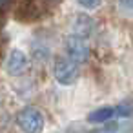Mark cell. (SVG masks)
I'll return each instance as SVG.
<instances>
[{
	"label": "cell",
	"instance_id": "6da1fadb",
	"mask_svg": "<svg viewBox=\"0 0 133 133\" xmlns=\"http://www.w3.org/2000/svg\"><path fill=\"white\" fill-rule=\"evenodd\" d=\"M53 75H55V78H57L58 84L71 86V84H75L78 80V75H80L78 64L73 62L68 57H58L55 60V66H53Z\"/></svg>",
	"mask_w": 133,
	"mask_h": 133
},
{
	"label": "cell",
	"instance_id": "7a4b0ae2",
	"mask_svg": "<svg viewBox=\"0 0 133 133\" xmlns=\"http://www.w3.org/2000/svg\"><path fill=\"white\" fill-rule=\"evenodd\" d=\"M17 126L24 133H42L44 129V117L37 108H24L17 113Z\"/></svg>",
	"mask_w": 133,
	"mask_h": 133
},
{
	"label": "cell",
	"instance_id": "3957f363",
	"mask_svg": "<svg viewBox=\"0 0 133 133\" xmlns=\"http://www.w3.org/2000/svg\"><path fill=\"white\" fill-rule=\"evenodd\" d=\"M66 53H68V58H71L77 64L88 62V58H89V48H88L86 38H80L77 35H69L66 38Z\"/></svg>",
	"mask_w": 133,
	"mask_h": 133
},
{
	"label": "cell",
	"instance_id": "277c9868",
	"mask_svg": "<svg viewBox=\"0 0 133 133\" xmlns=\"http://www.w3.org/2000/svg\"><path fill=\"white\" fill-rule=\"evenodd\" d=\"M26 68H28V57H26V53L20 51V49H13L9 53L8 60H6V71L9 75H20V73L26 71Z\"/></svg>",
	"mask_w": 133,
	"mask_h": 133
},
{
	"label": "cell",
	"instance_id": "5b68a950",
	"mask_svg": "<svg viewBox=\"0 0 133 133\" xmlns=\"http://www.w3.org/2000/svg\"><path fill=\"white\" fill-rule=\"evenodd\" d=\"M73 33L71 35H77V37H80V38H88L91 33H93V28H95V22H93V18L89 17V15H86V13H78L77 17H75V20H73Z\"/></svg>",
	"mask_w": 133,
	"mask_h": 133
},
{
	"label": "cell",
	"instance_id": "8992f818",
	"mask_svg": "<svg viewBox=\"0 0 133 133\" xmlns=\"http://www.w3.org/2000/svg\"><path fill=\"white\" fill-rule=\"evenodd\" d=\"M113 117H117V109L111 108V106H102V108L91 111L88 115V120L93 122V124H106V122L113 120Z\"/></svg>",
	"mask_w": 133,
	"mask_h": 133
},
{
	"label": "cell",
	"instance_id": "52a82bcc",
	"mask_svg": "<svg viewBox=\"0 0 133 133\" xmlns=\"http://www.w3.org/2000/svg\"><path fill=\"white\" fill-rule=\"evenodd\" d=\"M115 109H117V117H129L133 111V106H131V102H122Z\"/></svg>",
	"mask_w": 133,
	"mask_h": 133
},
{
	"label": "cell",
	"instance_id": "ba28073f",
	"mask_svg": "<svg viewBox=\"0 0 133 133\" xmlns=\"http://www.w3.org/2000/svg\"><path fill=\"white\" fill-rule=\"evenodd\" d=\"M118 9L124 15H133V0H118Z\"/></svg>",
	"mask_w": 133,
	"mask_h": 133
},
{
	"label": "cell",
	"instance_id": "9c48e42d",
	"mask_svg": "<svg viewBox=\"0 0 133 133\" xmlns=\"http://www.w3.org/2000/svg\"><path fill=\"white\" fill-rule=\"evenodd\" d=\"M77 2H78L84 9H97V8L102 4V0H77Z\"/></svg>",
	"mask_w": 133,
	"mask_h": 133
},
{
	"label": "cell",
	"instance_id": "30bf717a",
	"mask_svg": "<svg viewBox=\"0 0 133 133\" xmlns=\"http://www.w3.org/2000/svg\"><path fill=\"white\" fill-rule=\"evenodd\" d=\"M6 4H9V0H0V8L6 6Z\"/></svg>",
	"mask_w": 133,
	"mask_h": 133
}]
</instances>
